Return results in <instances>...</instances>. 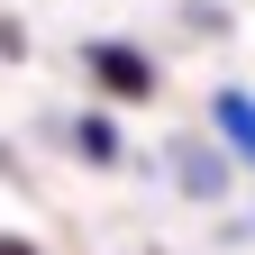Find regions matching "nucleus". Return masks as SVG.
Instances as JSON below:
<instances>
[{
    "mask_svg": "<svg viewBox=\"0 0 255 255\" xmlns=\"http://www.w3.org/2000/svg\"><path fill=\"white\" fill-rule=\"evenodd\" d=\"M210 119L228 128V146H237L246 164H255V101H246V91H219V101H210Z\"/></svg>",
    "mask_w": 255,
    "mask_h": 255,
    "instance_id": "f03ea898",
    "label": "nucleus"
},
{
    "mask_svg": "<svg viewBox=\"0 0 255 255\" xmlns=\"http://www.w3.org/2000/svg\"><path fill=\"white\" fill-rule=\"evenodd\" d=\"M82 64H91V82H101V101H155V64L137 46L101 37V46H82Z\"/></svg>",
    "mask_w": 255,
    "mask_h": 255,
    "instance_id": "f257e3e1",
    "label": "nucleus"
},
{
    "mask_svg": "<svg viewBox=\"0 0 255 255\" xmlns=\"http://www.w3.org/2000/svg\"><path fill=\"white\" fill-rule=\"evenodd\" d=\"M73 137H82V155H91V164H110V155H119V128H110V119H82Z\"/></svg>",
    "mask_w": 255,
    "mask_h": 255,
    "instance_id": "7ed1b4c3",
    "label": "nucleus"
},
{
    "mask_svg": "<svg viewBox=\"0 0 255 255\" xmlns=\"http://www.w3.org/2000/svg\"><path fill=\"white\" fill-rule=\"evenodd\" d=\"M0 255H37V246H27V237H0Z\"/></svg>",
    "mask_w": 255,
    "mask_h": 255,
    "instance_id": "20e7f679",
    "label": "nucleus"
}]
</instances>
